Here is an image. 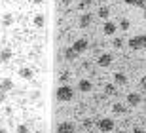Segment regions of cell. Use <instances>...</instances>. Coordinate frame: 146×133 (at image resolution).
Instances as JSON below:
<instances>
[{
	"mask_svg": "<svg viewBox=\"0 0 146 133\" xmlns=\"http://www.w3.org/2000/svg\"><path fill=\"white\" fill-rule=\"evenodd\" d=\"M55 97H57V101H61V103H70L72 99H74V90H72L70 86L63 84V86H59V88H57Z\"/></svg>",
	"mask_w": 146,
	"mask_h": 133,
	"instance_id": "6da1fadb",
	"label": "cell"
},
{
	"mask_svg": "<svg viewBox=\"0 0 146 133\" xmlns=\"http://www.w3.org/2000/svg\"><path fill=\"white\" fill-rule=\"evenodd\" d=\"M129 48L131 49H144L146 48V34H137V36H131L129 38Z\"/></svg>",
	"mask_w": 146,
	"mask_h": 133,
	"instance_id": "7a4b0ae2",
	"label": "cell"
},
{
	"mask_svg": "<svg viewBox=\"0 0 146 133\" xmlns=\"http://www.w3.org/2000/svg\"><path fill=\"white\" fill-rule=\"evenodd\" d=\"M97 128L103 133H110L114 128H116V122H114L112 118H101V120L97 122Z\"/></svg>",
	"mask_w": 146,
	"mask_h": 133,
	"instance_id": "3957f363",
	"label": "cell"
},
{
	"mask_svg": "<svg viewBox=\"0 0 146 133\" xmlns=\"http://www.w3.org/2000/svg\"><path fill=\"white\" fill-rule=\"evenodd\" d=\"M13 88H15V84H13V80L10 78V76H4V78H0V93H10V91H13Z\"/></svg>",
	"mask_w": 146,
	"mask_h": 133,
	"instance_id": "277c9868",
	"label": "cell"
},
{
	"mask_svg": "<svg viewBox=\"0 0 146 133\" xmlns=\"http://www.w3.org/2000/svg\"><path fill=\"white\" fill-rule=\"evenodd\" d=\"M87 48H89V40H87V38H78V40L72 44V49H74L78 55L84 53V51H87Z\"/></svg>",
	"mask_w": 146,
	"mask_h": 133,
	"instance_id": "5b68a950",
	"label": "cell"
},
{
	"mask_svg": "<svg viewBox=\"0 0 146 133\" xmlns=\"http://www.w3.org/2000/svg\"><path fill=\"white\" fill-rule=\"evenodd\" d=\"M125 103L129 106H139L142 103V97L141 93H137V91H131V93H127V97H125Z\"/></svg>",
	"mask_w": 146,
	"mask_h": 133,
	"instance_id": "8992f818",
	"label": "cell"
},
{
	"mask_svg": "<svg viewBox=\"0 0 146 133\" xmlns=\"http://www.w3.org/2000/svg\"><path fill=\"white\" fill-rule=\"evenodd\" d=\"M112 61H114L112 53H101L99 59H97V65H99V67H103V69H106V67L112 65Z\"/></svg>",
	"mask_w": 146,
	"mask_h": 133,
	"instance_id": "52a82bcc",
	"label": "cell"
},
{
	"mask_svg": "<svg viewBox=\"0 0 146 133\" xmlns=\"http://www.w3.org/2000/svg\"><path fill=\"white\" fill-rule=\"evenodd\" d=\"M57 133H74V124H72L70 120L59 122V126H57Z\"/></svg>",
	"mask_w": 146,
	"mask_h": 133,
	"instance_id": "ba28073f",
	"label": "cell"
},
{
	"mask_svg": "<svg viewBox=\"0 0 146 133\" xmlns=\"http://www.w3.org/2000/svg\"><path fill=\"white\" fill-rule=\"evenodd\" d=\"M93 90V84L89 78H82L80 82H78V91L80 93H89V91Z\"/></svg>",
	"mask_w": 146,
	"mask_h": 133,
	"instance_id": "9c48e42d",
	"label": "cell"
},
{
	"mask_svg": "<svg viewBox=\"0 0 146 133\" xmlns=\"http://www.w3.org/2000/svg\"><path fill=\"white\" fill-rule=\"evenodd\" d=\"M116 31H118V25H116L114 21H108V19H106V21H104V25H103V32L106 34V36H114V34H116Z\"/></svg>",
	"mask_w": 146,
	"mask_h": 133,
	"instance_id": "30bf717a",
	"label": "cell"
},
{
	"mask_svg": "<svg viewBox=\"0 0 146 133\" xmlns=\"http://www.w3.org/2000/svg\"><path fill=\"white\" fill-rule=\"evenodd\" d=\"M17 74L21 76L23 80H33L34 78V70L31 69V67H21V69L17 70Z\"/></svg>",
	"mask_w": 146,
	"mask_h": 133,
	"instance_id": "8fae6325",
	"label": "cell"
},
{
	"mask_svg": "<svg viewBox=\"0 0 146 133\" xmlns=\"http://www.w3.org/2000/svg\"><path fill=\"white\" fill-rule=\"evenodd\" d=\"M11 57H13L11 48H2V49H0V63H8Z\"/></svg>",
	"mask_w": 146,
	"mask_h": 133,
	"instance_id": "7c38bea8",
	"label": "cell"
},
{
	"mask_svg": "<svg viewBox=\"0 0 146 133\" xmlns=\"http://www.w3.org/2000/svg\"><path fill=\"white\" fill-rule=\"evenodd\" d=\"M78 25H80L82 29H87V27L91 25V13H89V11L82 13V15H80V21H78Z\"/></svg>",
	"mask_w": 146,
	"mask_h": 133,
	"instance_id": "4fadbf2b",
	"label": "cell"
},
{
	"mask_svg": "<svg viewBox=\"0 0 146 133\" xmlns=\"http://www.w3.org/2000/svg\"><path fill=\"white\" fill-rule=\"evenodd\" d=\"M112 80H114V84H116V86H125V84H127V76H125L123 72H114Z\"/></svg>",
	"mask_w": 146,
	"mask_h": 133,
	"instance_id": "5bb4252c",
	"label": "cell"
},
{
	"mask_svg": "<svg viewBox=\"0 0 146 133\" xmlns=\"http://www.w3.org/2000/svg\"><path fill=\"white\" fill-rule=\"evenodd\" d=\"M97 17H101V19L106 21V19L110 17V8H108V6H101V8L97 10Z\"/></svg>",
	"mask_w": 146,
	"mask_h": 133,
	"instance_id": "9a60e30c",
	"label": "cell"
},
{
	"mask_svg": "<svg viewBox=\"0 0 146 133\" xmlns=\"http://www.w3.org/2000/svg\"><path fill=\"white\" fill-rule=\"evenodd\" d=\"M33 23H34V27L42 29V27L46 25V15H44V13H36V15H34V19H33Z\"/></svg>",
	"mask_w": 146,
	"mask_h": 133,
	"instance_id": "2e32d148",
	"label": "cell"
},
{
	"mask_svg": "<svg viewBox=\"0 0 146 133\" xmlns=\"http://www.w3.org/2000/svg\"><path fill=\"white\" fill-rule=\"evenodd\" d=\"M13 23H15V17L11 15V13H4L2 15V25L4 27H11Z\"/></svg>",
	"mask_w": 146,
	"mask_h": 133,
	"instance_id": "e0dca14e",
	"label": "cell"
},
{
	"mask_svg": "<svg viewBox=\"0 0 146 133\" xmlns=\"http://www.w3.org/2000/svg\"><path fill=\"white\" fill-rule=\"evenodd\" d=\"M65 57L68 59V61H76V57H78V53L72 49V46H68V48L65 49Z\"/></svg>",
	"mask_w": 146,
	"mask_h": 133,
	"instance_id": "ac0fdd59",
	"label": "cell"
},
{
	"mask_svg": "<svg viewBox=\"0 0 146 133\" xmlns=\"http://www.w3.org/2000/svg\"><path fill=\"white\" fill-rule=\"evenodd\" d=\"M112 112L114 114H123L125 112V105L123 103H114L112 105Z\"/></svg>",
	"mask_w": 146,
	"mask_h": 133,
	"instance_id": "d6986e66",
	"label": "cell"
},
{
	"mask_svg": "<svg viewBox=\"0 0 146 133\" xmlns=\"http://www.w3.org/2000/svg\"><path fill=\"white\" fill-rule=\"evenodd\" d=\"M118 27H119V29H121V31H129V27H131V21H129V19H127V17H123V19H119Z\"/></svg>",
	"mask_w": 146,
	"mask_h": 133,
	"instance_id": "ffe728a7",
	"label": "cell"
},
{
	"mask_svg": "<svg viewBox=\"0 0 146 133\" xmlns=\"http://www.w3.org/2000/svg\"><path fill=\"white\" fill-rule=\"evenodd\" d=\"M112 46H114L116 49H121V46H123V40H121L119 36H116V38L112 40Z\"/></svg>",
	"mask_w": 146,
	"mask_h": 133,
	"instance_id": "44dd1931",
	"label": "cell"
},
{
	"mask_svg": "<svg viewBox=\"0 0 146 133\" xmlns=\"http://www.w3.org/2000/svg\"><path fill=\"white\" fill-rule=\"evenodd\" d=\"M15 133H29V126L27 124H19L15 128Z\"/></svg>",
	"mask_w": 146,
	"mask_h": 133,
	"instance_id": "7402d4cb",
	"label": "cell"
},
{
	"mask_svg": "<svg viewBox=\"0 0 146 133\" xmlns=\"http://www.w3.org/2000/svg\"><path fill=\"white\" fill-rule=\"evenodd\" d=\"M68 78H70V72H68V70H65V72H61V76H59V80H61V82H66Z\"/></svg>",
	"mask_w": 146,
	"mask_h": 133,
	"instance_id": "603a6c76",
	"label": "cell"
},
{
	"mask_svg": "<svg viewBox=\"0 0 146 133\" xmlns=\"http://www.w3.org/2000/svg\"><path fill=\"white\" fill-rule=\"evenodd\" d=\"M114 90H116V88H114V84H106V86H104V91H106L108 95H112Z\"/></svg>",
	"mask_w": 146,
	"mask_h": 133,
	"instance_id": "cb8c5ba5",
	"label": "cell"
},
{
	"mask_svg": "<svg viewBox=\"0 0 146 133\" xmlns=\"http://www.w3.org/2000/svg\"><path fill=\"white\" fill-rule=\"evenodd\" d=\"M125 4H129V6H137L139 8V4H141V0H123Z\"/></svg>",
	"mask_w": 146,
	"mask_h": 133,
	"instance_id": "d4e9b609",
	"label": "cell"
},
{
	"mask_svg": "<svg viewBox=\"0 0 146 133\" xmlns=\"http://www.w3.org/2000/svg\"><path fill=\"white\" fill-rule=\"evenodd\" d=\"M91 2H93V0H82L80 8H87V6H91Z\"/></svg>",
	"mask_w": 146,
	"mask_h": 133,
	"instance_id": "484cf974",
	"label": "cell"
},
{
	"mask_svg": "<svg viewBox=\"0 0 146 133\" xmlns=\"http://www.w3.org/2000/svg\"><path fill=\"white\" fill-rule=\"evenodd\" d=\"M141 88H142V90L146 91V74H144V76L141 78Z\"/></svg>",
	"mask_w": 146,
	"mask_h": 133,
	"instance_id": "4316f807",
	"label": "cell"
},
{
	"mask_svg": "<svg viewBox=\"0 0 146 133\" xmlns=\"http://www.w3.org/2000/svg\"><path fill=\"white\" fill-rule=\"evenodd\" d=\"M38 97H40V91H33V93H31V99H33V101H34V99H38Z\"/></svg>",
	"mask_w": 146,
	"mask_h": 133,
	"instance_id": "83f0119b",
	"label": "cell"
},
{
	"mask_svg": "<svg viewBox=\"0 0 146 133\" xmlns=\"http://www.w3.org/2000/svg\"><path fill=\"white\" fill-rule=\"evenodd\" d=\"M133 133H144V129H142L141 126H135V128H133Z\"/></svg>",
	"mask_w": 146,
	"mask_h": 133,
	"instance_id": "f1b7e54d",
	"label": "cell"
},
{
	"mask_svg": "<svg viewBox=\"0 0 146 133\" xmlns=\"http://www.w3.org/2000/svg\"><path fill=\"white\" fill-rule=\"evenodd\" d=\"M61 4H63V6H70L72 0H61Z\"/></svg>",
	"mask_w": 146,
	"mask_h": 133,
	"instance_id": "f546056e",
	"label": "cell"
},
{
	"mask_svg": "<svg viewBox=\"0 0 146 133\" xmlns=\"http://www.w3.org/2000/svg\"><path fill=\"white\" fill-rule=\"evenodd\" d=\"M91 124H93V122H91V120H89V118H87V120H84V126H86V128H89Z\"/></svg>",
	"mask_w": 146,
	"mask_h": 133,
	"instance_id": "4dcf8cb0",
	"label": "cell"
},
{
	"mask_svg": "<svg viewBox=\"0 0 146 133\" xmlns=\"http://www.w3.org/2000/svg\"><path fill=\"white\" fill-rule=\"evenodd\" d=\"M139 8H142V10H146V0H141V4H139Z\"/></svg>",
	"mask_w": 146,
	"mask_h": 133,
	"instance_id": "1f68e13d",
	"label": "cell"
},
{
	"mask_svg": "<svg viewBox=\"0 0 146 133\" xmlns=\"http://www.w3.org/2000/svg\"><path fill=\"white\" fill-rule=\"evenodd\" d=\"M31 2H33V4H38V6H40V4H44L46 0H31Z\"/></svg>",
	"mask_w": 146,
	"mask_h": 133,
	"instance_id": "d6a6232c",
	"label": "cell"
},
{
	"mask_svg": "<svg viewBox=\"0 0 146 133\" xmlns=\"http://www.w3.org/2000/svg\"><path fill=\"white\" fill-rule=\"evenodd\" d=\"M0 133H8V131H6V128H0Z\"/></svg>",
	"mask_w": 146,
	"mask_h": 133,
	"instance_id": "836d02e7",
	"label": "cell"
},
{
	"mask_svg": "<svg viewBox=\"0 0 146 133\" xmlns=\"http://www.w3.org/2000/svg\"><path fill=\"white\" fill-rule=\"evenodd\" d=\"M10 2H19V0H10Z\"/></svg>",
	"mask_w": 146,
	"mask_h": 133,
	"instance_id": "e575fe53",
	"label": "cell"
},
{
	"mask_svg": "<svg viewBox=\"0 0 146 133\" xmlns=\"http://www.w3.org/2000/svg\"><path fill=\"white\" fill-rule=\"evenodd\" d=\"M144 19H146V10H144Z\"/></svg>",
	"mask_w": 146,
	"mask_h": 133,
	"instance_id": "d590c367",
	"label": "cell"
}]
</instances>
